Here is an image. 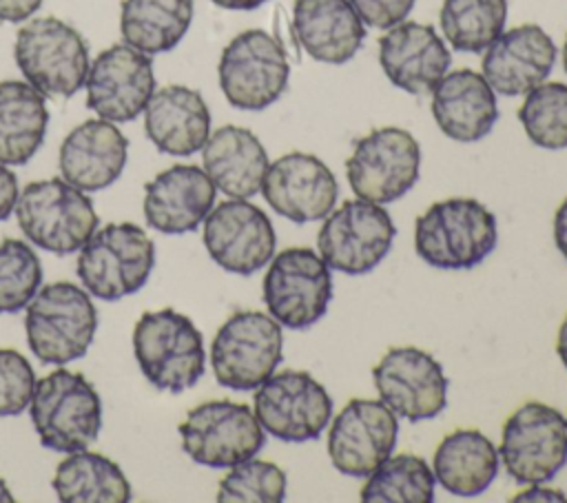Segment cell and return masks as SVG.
<instances>
[{"label":"cell","mask_w":567,"mask_h":503,"mask_svg":"<svg viewBox=\"0 0 567 503\" xmlns=\"http://www.w3.org/2000/svg\"><path fill=\"white\" fill-rule=\"evenodd\" d=\"M498 242L494 213L474 197L432 204L414 222V250L434 268L467 270L478 266Z\"/></svg>","instance_id":"6da1fadb"},{"label":"cell","mask_w":567,"mask_h":503,"mask_svg":"<svg viewBox=\"0 0 567 503\" xmlns=\"http://www.w3.org/2000/svg\"><path fill=\"white\" fill-rule=\"evenodd\" d=\"M13 60L24 80L44 97H71L86 80L89 44L69 22L31 18L16 33Z\"/></svg>","instance_id":"7a4b0ae2"},{"label":"cell","mask_w":567,"mask_h":503,"mask_svg":"<svg viewBox=\"0 0 567 503\" xmlns=\"http://www.w3.org/2000/svg\"><path fill=\"white\" fill-rule=\"evenodd\" d=\"M29 412L40 443L53 452L84 450L102 430L97 390L84 374L66 368L35 381Z\"/></svg>","instance_id":"3957f363"},{"label":"cell","mask_w":567,"mask_h":503,"mask_svg":"<svg viewBox=\"0 0 567 503\" xmlns=\"http://www.w3.org/2000/svg\"><path fill=\"white\" fill-rule=\"evenodd\" d=\"M27 343L49 366H64L86 355L97 330L91 295L71 281H53L35 292L24 315Z\"/></svg>","instance_id":"277c9868"},{"label":"cell","mask_w":567,"mask_h":503,"mask_svg":"<svg viewBox=\"0 0 567 503\" xmlns=\"http://www.w3.org/2000/svg\"><path fill=\"white\" fill-rule=\"evenodd\" d=\"M133 355L157 390L184 392L206 370V352L199 328L173 308L144 312L133 328Z\"/></svg>","instance_id":"5b68a950"},{"label":"cell","mask_w":567,"mask_h":503,"mask_svg":"<svg viewBox=\"0 0 567 503\" xmlns=\"http://www.w3.org/2000/svg\"><path fill=\"white\" fill-rule=\"evenodd\" d=\"M155 266V244L133 222L106 224L95 230L78 255L82 288L97 299L117 301L135 295Z\"/></svg>","instance_id":"8992f818"},{"label":"cell","mask_w":567,"mask_h":503,"mask_svg":"<svg viewBox=\"0 0 567 503\" xmlns=\"http://www.w3.org/2000/svg\"><path fill=\"white\" fill-rule=\"evenodd\" d=\"M16 217L24 237L53 255L80 250L97 226L91 197L62 177L27 184L20 191Z\"/></svg>","instance_id":"52a82bcc"},{"label":"cell","mask_w":567,"mask_h":503,"mask_svg":"<svg viewBox=\"0 0 567 503\" xmlns=\"http://www.w3.org/2000/svg\"><path fill=\"white\" fill-rule=\"evenodd\" d=\"M284 359L281 324L259 310L233 312L210 343V368L219 386L255 390Z\"/></svg>","instance_id":"ba28073f"},{"label":"cell","mask_w":567,"mask_h":503,"mask_svg":"<svg viewBox=\"0 0 567 503\" xmlns=\"http://www.w3.org/2000/svg\"><path fill=\"white\" fill-rule=\"evenodd\" d=\"M217 78L230 106L261 111L286 93L290 62L275 35L264 29H246L224 47Z\"/></svg>","instance_id":"9c48e42d"},{"label":"cell","mask_w":567,"mask_h":503,"mask_svg":"<svg viewBox=\"0 0 567 503\" xmlns=\"http://www.w3.org/2000/svg\"><path fill=\"white\" fill-rule=\"evenodd\" d=\"M498 456L520 485L551 481L567 463V421L560 410L540 401L523 403L503 423Z\"/></svg>","instance_id":"30bf717a"},{"label":"cell","mask_w":567,"mask_h":503,"mask_svg":"<svg viewBox=\"0 0 567 503\" xmlns=\"http://www.w3.org/2000/svg\"><path fill=\"white\" fill-rule=\"evenodd\" d=\"M261 290L268 315L281 328L306 330L330 306L332 275L319 253L306 246H292L272 255Z\"/></svg>","instance_id":"8fae6325"},{"label":"cell","mask_w":567,"mask_h":503,"mask_svg":"<svg viewBox=\"0 0 567 503\" xmlns=\"http://www.w3.org/2000/svg\"><path fill=\"white\" fill-rule=\"evenodd\" d=\"M394 235V222L383 204L354 197L323 217L317 248L330 270L365 275L390 253Z\"/></svg>","instance_id":"7c38bea8"},{"label":"cell","mask_w":567,"mask_h":503,"mask_svg":"<svg viewBox=\"0 0 567 503\" xmlns=\"http://www.w3.org/2000/svg\"><path fill=\"white\" fill-rule=\"evenodd\" d=\"M421 146L399 126H381L354 142L346 160V177L359 199L390 204L403 197L419 179Z\"/></svg>","instance_id":"4fadbf2b"},{"label":"cell","mask_w":567,"mask_h":503,"mask_svg":"<svg viewBox=\"0 0 567 503\" xmlns=\"http://www.w3.org/2000/svg\"><path fill=\"white\" fill-rule=\"evenodd\" d=\"M252 412L270 437L288 443L315 441L332 419V397L306 370H281L255 388Z\"/></svg>","instance_id":"5bb4252c"},{"label":"cell","mask_w":567,"mask_h":503,"mask_svg":"<svg viewBox=\"0 0 567 503\" xmlns=\"http://www.w3.org/2000/svg\"><path fill=\"white\" fill-rule=\"evenodd\" d=\"M184 452L206 468H233L266 443V432L246 403L217 399L188 410L179 423Z\"/></svg>","instance_id":"9a60e30c"},{"label":"cell","mask_w":567,"mask_h":503,"mask_svg":"<svg viewBox=\"0 0 567 503\" xmlns=\"http://www.w3.org/2000/svg\"><path fill=\"white\" fill-rule=\"evenodd\" d=\"M379 399L405 421H427L447 406L450 381L441 361L414 346H394L372 368Z\"/></svg>","instance_id":"2e32d148"},{"label":"cell","mask_w":567,"mask_h":503,"mask_svg":"<svg viewBox=\"0 0 567 503\" xmlns=\"http://www.w3.org/2000/svg\"><path fill=\"white\" fill-rule=\"evenodd\" d=\"M210 259L233 275H255L277 248L270 217L248 199H226L210 208L202 233Z\"/></svg>","instance_id":"e0dca14e"},{"label":"cell","mask_w":567,"mask_h":503,"mask_svg":"<svg viewBox=\"0 0 567 503\" xmlns=\"http://www.w3.org/2000/svg\"><path fill=\"white\" fill-rule=\"evenodd\" d=\"M399 439V417L381 399H350L330 419L328 456L346 476H368L385 461Z\"/></svg>","instance_id":"ac0fdd59"},{"label":"cell","mask_w":567,"mask_h":503,"mask_svg":"<svg viewBox=\"0 0 567 503\" xmlns=\"http://www.w3.org/2000/svg\"><path fill=\"white\" fill-rule=\"evenodd\" d=\"M84 89L86 106L97 117L131 122L144 113L155 91L153 60L126 42L111 44L91 62Z\"/></svg>","instance_id":"d6986e66"},{"label":"cell","mask_w":567,"mask_h":503,"mask_svg":"<svg viewBox=\"0 0 567 503\" xmlns=\"http://www.w3.org/2000/svg\"><path fill=\"white\" fill-rule=\"evenodd\" d=\"M261 195L277 215L308 224L323 219L337 204L339 182L323 160L292 151L268 164Z\"/></svg>","instance_id":"ffe728a7"},{"label":"cell","mask_w":567,"mask_h":503,"mask_svg":"<svg viewBox=\"0 0 567 503\" xmlns=\"http://www.w3.org/2000/svg\"><path fill=\"white\" fill-rule=\"evenodd\" d=\"M556 44L538 24H518L503 31L481 60V75L505 97L525 95L547 80L556 64Z\"/></svg>","instance_id":"44dd1931"},{"label":"cell","mask_w":567,"mask_h":503,"mask_svg":"<svg viewBox=\"0 0 567 503\" xmlns=\"http://www.w3.org/2000/svg\"><path fill=\"white\" fill-rule=\"evenodd\" d=\"M379 64L396 89L423 95L447 73L452 53L434 27L403 20L379 38Z\"/></svg>","instance_id":"7402d4cb"},{"label":"cell","mask_w":567,"mask_h":503,"mask_svg":"<svg viewBox=\"0 0 567 503\" xmlns=\"http://www.w3.org/2000/svg\"><path fill=\"white\" fill-rule=\"evenodd\" d=\"M217 188L204 168L175 164L144 184V219L164 235H182L204 224Z\"/></svg>","instance_id":"603a6c76"},{"label":"cell","mask_w":567,"mask_h":503,"mask_svg":"<svg viewBox=\"0 0 567 503\" xmlns=\"http://www.w3.org/2000/svg\"><path fill=\"white\" fill-rule=\"evenodd\" d=\"M128 140L109 120H86L69 131L60 144V175L84 193L111 186L124 171Z\"/></svg>","instance_id":"cb8c5ba5"},{"label":"cell","mask_w":567,"mask_h":503,"mask_svg":"<svg viewBox=\"0 0 567 503\" xmlns=\"http://www.w3.org/2000/svg\"><path fill=\"white\" fill-rule=\"evenodd\" d=\"M144 131L153 146L164 155H195L210 135L208 104L202 93L190 86H159L144 109Z\"/></svg>","instance_id":"d4e9b609"},{"label":"cell","mask_w":567,"mask_h":503,"mask_svg":"<svg viewBox=\"0 0 567 503\" xmlns=\"http://www.w3.org/2000/svg\"><path fill=\"white\" fill-rule=\"evenodd\" d=\"M432 93V117L454 142L483 140L498 120V102L487 80L472 69L445 73Z\"/></svg>","instance_id":"484cf974"},{"label":"cell","mask_w":567,"mask_h":503,"mask_svg":"<svg viewBox=\"0 0 567 503\" xmlns=\"http://www.w3.org/2000/svg\"><path fill=\"white\" fill-rule=\"evenodd\" d=\"M292 29L317 62L346 64L365 40V24L350 0H295Z\"/></svg>","instance_id":"4316f807"},{"label":"cell","mask_w":567,"mask_h":503,"mask_svg":"<svg viewBox=\"0 0 567 503\" xmlns=\"http://www.w3.org/2000/svg\"><path fill=\"white\" fill-rule=\"evenodd\" d=\"M202 164L217 191L235 199H250L261 191L270 162L261 140L250 129L224 124L202 146Z\"/></svg>","instance_id":"83f0119b"},{"label":"cell","mask_w":567,"mask_h":503,"mask_svg":"<svg viewBox=\"0 0 567 503\" xmlns=\"http://www.w3.org/2000/svg\"><path fill=\"white\" fill-rule=\"evenodd\" d=\"M498 448L474 428H458L441 439L434 450L432 472L436 483L454 496L483 494L498 474Z\"/></svg>","instance_id":"f1b7e54d"},{"label":"cell","mask_w":567,"mask_h":503,"mask_svg":"<svg viewBox=\"0 0 567 503\" xmlns=\"http://www.w3.org/2000/svg\"><path fill=\"white\" fill-rule=\"evenodd\" d=\"M49 124L44 95L27 80L0 82V164L22 166L42 146Z\"/></svg>","instance_id":"f546056e"},{"label":"cell","mask_w":567,"mask_h":503,"mask_svg":"<svg viewBox=\"0 0 567 503\" xmlns=\"http://www.w3.org/2000/svg\"><path fill=\"white\" fill-rule=\"evenodd\" d=\"M193 13V0H122L120 33L146 55L166 53L182 42Z\"/></svg>","instance_id":"4dcf8cb0"},{"label":"cell","mask_w":567,"mask_h":503,"mask_svg":"<svg viewBox=\"0 0 567 503\" xmlns=\"http://www.w3.org/2000/svg\"><path fill=\"white\" fill-rule=\"evenodd\" d=\"M51 485L62 503H124L133 496L122 468L86 448L58 463Z\"/></svg>","instance_id":"1f68e13d"},{"label":"cell","mask_w":567,"mask_h":503,"mask_svg":"<svg viewBox=\"0 0 567 503\" xmlns=\"http://www.w3.org/2000/svg\"><path fill=\"white\" fill-rule=\"evenodd\" d=\"M439 22L454 51L483 53L505 31L507 0H443Z\"/></svg>","instance_id":"d6a6232c"},{"label":"cell","mask_w":567,"mask_h":503,"mask_svg":"<svg viewBox=\"0 0 567 503\" xmlns=\"http://www.w3.org/2000/svg\"><path fill=\"white\" fill-rule=\"evenodd\" d=\"M434 472L416 454H390L381 461L361 487L359 499L365 503H432Z\"/></svg>","instance_id":"836d02e7"},{"label":"cell","mask_w":567,"mask_h":503,"mask_svg":"<svg viewBox=\"0 0 567 503\" xmlns=\"http://www.w3.org/2000/svg\"><path fill=\"white\" fill-rule=\"evenodd\" d=\"M518 122L532 144L547 151L567 148V84L540 82L527 91Z\"/></svg>","instance_id":"e575fe53"},{"label":"cell","mask_w":567,"mask_h":503,"mask_svg":"<svg viewBox=\"0 0 567 503\" xmlns=\"http://www.w3.org/2000/svg\"><path fill=\"white\" fill-rule=\"evenodd\" d=\"M42 284V266L35 250L22 239L0 242V315L29 306Z\"/></svg>","instance_id":"d590c367"},{"label":"cell","mask_w":567,"mask_h":503,"mask_svg":"<svg viewBox=\"0 0 567 503\" xmlns=\"http://www.w3.org/2000/svg\"><path fill=\"white\" fill-rule=\"evenodd\" d=\"M286 472L277 463L250 456L228 468L215 499L221 503H279L286 499Z\"/></svg>","instance_id":"8d00e7d4"},{"label":"cell","mask_w":567,"mask_h":503,"mask_svg":"<svg viewBox=\"0 0 567 503\" xmlns=\"http://www.w3.org/2000/svg\"><path fill=\"white\" fill-rule=\"evenodd\" d=\"M35 372L24 355L13 348H0V417H16L31 403Z\"/></svg>","instance_id":"74e56055"},{"label":"cell","mask_w":567,"mask_h":503,"mask_svg":"<svg viewBox=\"0 0 567 503\" xmlns=\"http://www.w3.org/2000/svg\"><path fill=\"white\" fill-rule=\"evenodd\" d=\"M416 0H350L363 24L372 29H390L399 22H403Z\"/></svg>","instance_id":"f35d334b"},{"label":"cell","mask_w":567,"mask_h":503,"mask_svg":"<svg viewBox=\"0 0 567 503\" xmlns=\"http://www.w3.org/2000/svg\"><path fill=\"white\" fill-rule=\"evenodd\" d=\"M18 197L20 188L16 173L7 164H0V222H4L16 211Z\"/></svg>","instance_id":"ab89813d"},{"label":"cell","mask_w":567,"mask_h":503,"mask_svg":"<svg viewBox=\"0 0 567 503\" xmlns=\"http://www.w3.org/2000/svg\"><path fill=\"white\" fill-rule=\"evenodd\" d=\"M42 0H0V20L2 22H22L29 20Z\"/></svg>","instance_id":"60d3db41"},{"label":"cell","mask_w":567,"mask_h":503,"mask_svg":"<svg viewBox=\"0 0 567 503\" xmlns=\"http://www.w3.org/2000/svg\"><path fill=\"white\" fill-rule=\"evenodd\" d=\"M554 244L558 253L567 259V197L554 213Z\"/></svg>","instance_id":"b9f144b4"},{"label":"cell","mask_w":567,"mask_h":503,"mask_svg":"<svg viewBox=\"0 0 567 503\" xmlns=\"http://www.w3.org/2000/svg\"><path fill=\"white\" fill-rule=\"evenodd\" d=\"M514 501H565V494L560 490L540 487V483L529 485V490L514 496Z\"/></svg>","instance_id":"7bdbcfd3"},{"label":"cell","mask_w":567,"mask_h":503,"mask_svg":"<svg viewBox=\"0 0 567 503\" xmlns=\"http://www.w3.org/2000/svg\"><path fill=\"white\" fill-rule=\"evenodd\" d=\"M210 2L221 9H228V11H252L261 4H266L268 0H210Z\"/></svg>","instance_id":"ee69618b"},{"label":"cell","mask_w":567,"mask_h":503,"mask_svg":"<svg viewBox=\"0 0 567 503\" xmlns=\"http://www.w3.org/2000/svg\"><path fill=\"white\" fill-rule=\"evenodd\" d=\"M556 352H558V359L563 361V366H565V370H567V315H565V319L560 321V328H558Z\"/></svg>","instance_id":"f6af8a7d"},{"label":"cell","mask_w":567,"mask_h":503,"mask_svg":"<svg viewBox=\"0 0 567 503\" xmlns=\"http://www.w3.org/2000/svg\"><path fill=\"white\" fill-rule=\"evenodd\" d=\"M16 499H13V494H11V490H9V485L0 479V503H13Z\"/></svg>","instance_id":"bcb514c9"},{"label":"cell","mask_w":567,"mask_h":503,"mask_svg":"<svg viewBox=\"0 0 567 503\" xmlns=\"http://www.w3.org/2000/svg\"><path fill=\"white\" fill-rule=\"evenodd\" d=\"M563 66H565V73H567V35H565V44H563Z\"/></svg>","instance_id":"7dc6e473"},{"label":"cell","mask_w":567,"mask_h":503,"mask_svg":"<svg viewBox=\"0 0 567 503\" xmlns=\"http://www.w3.org/2000/svg\"><path fill=\"white\" fill-rule=\"evenodd\" d=\"M565 421H567V417H565Z\"/></svg>","instance_id":"c3c4849f"}]
</instances>
